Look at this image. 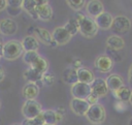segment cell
<instances>
[{"mask_svg": "<svg viewBox=\"0 0 132 125\" xmlns=\"http://www.w3.org/2000/svg\"><path fill=\"white\" fill-rule=\"evenodd\" d=\"M75 20L78 22V31L88 38L94 37L97 32H98V27L95 23V21L90 18V17H86L81 13H76L75 14Z\"/></svg>", "mask_w": 132, "mask_h": 125, "instance_id": "obj_1", "label": "cell"}, {"mask_svg": "<svg viewBox=\"0 0 132 125\" xmlns=\"http://www.w3.org/2000/svg\"><path fill=\"white\" fill-rule=\"evenodd\" d=\"M24 53L22 43L18 40H9L3 43V53L2 57L6 60L12 61L19 58Z\"/></svg>", "mask_w": 132, "mask_h": 125, "instance_id": "obj_2", "label": "cell"}, {"mask_svg": "<svg viewBox=\"0 0 132 125\" xmlns=\"http://www.w3.org/2000/svg\"><path fill=\"white\" fill-rule=\"evenodd\" d=\"M87 117V119L93 123V124H100L102 122H104L105 120V108L99 104V103H96V104H93V105H90L88 112L86 113L85 115Z\"/></svg>", "mask_w": 132, "mask_h": 125, "instance_id": "obj_3", "label": "cell"}, {"mask_svg": "<svg viewBox=\"0 0 132 125\" xmlns=\"http://www.w3.org/2000/svg\"><path fill=\"white\" fill-rule=\"evenodd\" d=\"M22 114L26 119H34L42 114L41 104L34 100H27L22 107Z\"/></svg>", "mask_w": 132, "mask_h": 125, "instance_id": "obj_4", "label": "cell"}, {"mask_svg": "<svg viewBox=\"0 0 132 125\" xmlns=\"http://www.w3.org/2000/svg\"><path fill=\"white\" fill-rule=\"evenodd\" d=\"M91 93H92L91 86L88 85V84L77 82V83H75L74 85L71 86V95L73 96V98L85 99L86 100Z\"/></svg>", "mask_w": 132, "mask_h": 125, "instance_id": "obj_5", "label": "cell"}, {"mask_svg": "<svg viewBox=\"0 0 132 125\" xmlns=\"http://www.w3.org/2000/svg\"><path fill=\"white\" fill-rule=\"evenodd\" d=\"M131 27L130 20L125 15H118L113 18V22L111 25V29L118 33H126L129 31Z\"/></svg>", "mask_w": 132, "mask_h": 125, "instance_id": "obj_6", "label": "cell"}, {"mask_svg": "<svg viewBox=\"0 0 132 125\" xmlns=\"http://www.w3.org/2000/svg\"><path fill=\"white\" fill-rule=\"evenodd\" d=\"M52 37H53V40L57 44L63 45L70 40L71 35L67 32V30L64 27H57L54 29V31L52 33Z\"/></svg>", "mask_w": 132, "mask_h": 125, "instance_id": "obj_7", "label": "cell"}, {"mask_svg": "<svg viewBox=\"0 0 132 125\" xmlns=\"http://www.w3.org/2000/svg\"><path fill=\"white\" fill-rule=\"evenodd\" d=\"M90 86H91L92 93H94L98 97H103V96L107 95V93L109 91L108 88H107V85L105 83V80L100 79V77L95 79Z\"/></svg>", "mask_w": 132, "mask_h": 125, "instance_id": "obj_8", "label": "cell"}, {"mask_svg": "<svg viewBox=\"0 0 132 125\" xmlns=\"http://www.w3.org/2000/svg\"><path fill=\"white\" fill-rule=\"evenodd\" d=\"M94 65L100 72H109L113 66V61L107 55H101L96 58Z\"/></svg>", "mask_w": 132, "mask_h": 125, "instance_id": "obj_9", "label": "cell"}, {"mask_svg": "<svg viewBox=\"0 0 132 125\" xmlns=\"http://www.w3.org/2000/svg\"><path fill=\"white\" fill-rule=\"evenodd\" d=\"M70 107L74 114H76L78 116H85L90 107V104L85 99L72 98L70 101Z\"/></svg>", "mask_w": 132, "mask_h": 125, "instance_id": "obj_10", "label": "cell"}, {"mask_svg": "<svg viewBox=\"0 0 132 125\" xmlns=\"http://www.w3.org/2000/svg\"><path fill=\"white\" fill-rule=\"evenodd\" d=\"M98 29H102V30H108L111 28L112 22H113V18L109 12H102L101 14H99L97 18L94 19Z\"/></svg>", "mask_w": 132, "mask_h": 125, "instance_id": "obj_11", "label": "cell"}, {"mask_svg": "<svg viewBox=\"0 0 132 125\" xmlns=\"http://www.w3.org/2000/svg\"><path fill=\"white\" fill-rule=\"evenodd\" d=\"M18 30L16 23L9 18L0 20V33L4 35H13Z\"/></svg>", "mask_w": 132, "mask_h": 125, "instance_id": "obj_12", "label": "cell"}, {"mask_svg": "<svg viewBox=\"0 0 132 125\" xmlns=\"http://www.w3.org/2000/svg\"><path fill=\"white\" fill-rule=\"evenodd\" d=\"M86 9H87V12L90 17L92 18H97L99 14H101L102 12H104V6L102 4L101 1H98V0H92V1H89L87 3V6H86Z\"/></svg>", "mask_w": 132, "mask_h": 125, "instance_id": "obj_13", "label": "cell"}, {"mask_svg": "<svg viewBox=\"0 0 132 125\" xmlns=\"http://www.w3.org/2000/svg\"><path fill=\"white\" fill-rule=\"evenodd\" d=\"M35 12L37 14V19H40L41 21H50L53 17V9L48 3L45 4H37L35 7Z\"/></svg>", "mask_w": 132, "mask_h": 125, "instance_id": "obj_14", "label": "cell"}, {"mask_svg": "<svg viewBox=\"0 0 132 125\" xmlns=\"http://www.w3.org/2000/svg\"><path fill=\"white\" fill-rule=\"evenodd\" d=\"M105 83L107 85L108 90L114 92L117 90H119L120 88H122L124 86V80L122 79L121 75L119 74H109L106 79H105Z\"/></svg>", "mask_w": 132, "mask_h": 125, "instance_id": "obj_15", "label": "cell"}, {"mask_svg": "<svg viewBox=\"0 0 132 125\" xmlns=\"http://www.w3.org/2000/svg\"><path fill=\"white\" fill-rule=\"evenodd\" d=\"M21 43H22V46H23L25 52H32V51H36L37 52L38 46H39L37 38L35 36H33V35H28V36L24 37L22 39Z\"/></svg>", "mask_w": 132, "mask_h": 125, "instance_id": "obj_16", "label": "cell"}, {"mask_svg": "<svg viewBox=\"0 0 132 125\" xmlns=\"http://www.w3.org/2000/svg\"><path fill=\"white\" fill-rule=\"evenodd\" d=\"M76 73H77V80H78L79 83L91 85L92 82L95 80V76H94L93 72L88 68L80 67V68L76 69Z\"/></svg>", "mask_w": 132, "mask_h": 125, "instance_id": "obj_17", "label": "cell"}, {"mask_svg": "<svg viewBox=\"0 0 132 125\" xmlns=\"http://www.w3.org/2000/svg\"><path fill=\"white\" fill-rule=\"evenodd\" d=\"M39 93V88L37 84L34 83H28L23 88V96L27 100H34Z\"/></svg>", "mask_w": 132, "mask_h": 125, "instance_id": "obj_18", "label": "cell"}, {"mask_svg": "<svg viewBox=\"0 0 132 125\" xmlns=\"http://www.w3.org/2000/svg\"><path fill=\"white\" fill-rule=\"evenodd\" d=\"M34 35L35 37H37V40L39 39L41 42L45 43V44H51V42L53 41V37H52V33H50V31H47L44 28H40L37 27L34 30Z\"/></svg>", "mask_w": 132, "mask_h": 125, "instance_id": "obj_19", "label": "cell"}, {"mask_svg": "<svg viewBox=\"0 0 132 125\" xmlns=\"http://www.w3.org/2000/svg\"><path fill=\"white\" fill-rule=\"evenodd\" d=\"M106 44H107V48L119 51V50H122L124 48L125 41L122 37H120L118 35H110L106 39Z\"/></svg>", "mask_w": 132, "mask_h": 125, "instance_id": "obj_20", "label": "cell"}, {"mask_svg": "<svg viewBox=\"0 0 132 125\" xmlns=\"http://www.w3.org/2000/svg\"><path fill=\"white\" fill-rule=\"evenodd\" d=\"M42 75H43V73L37 71L36 69H34L32 67H29L24 72V79L27 80L29 83H34V84H36L37 82L41 81Z\"/></svg>", "mask_w": 132, "mask_h": 125, "instance_id": "obj_21", "label": "cell"}, {"mask_svg": "<svg viewBox=\"0 0 132 125\" xmlns=\"http://www.w3.org/2000/svg\"><path fill=\"white\" fill-rule=\"evenodd\" d=\"M63 80H64V82L70 84L71 86L74 85L75 83H77L78 80H77L76 69H74V68H67V69H65L64 72H63Z\"/></svg>", "mask_w": 132, "mask_h": 125, "instance_id": "obj_22", "label": "cell"}, {"mask_svg": "<svg viewBox=\"0 0 132 125\" xmlns=\"http://www.w3.org/2000/svg\"><path fill=\"white\" fill-rule=\"evenodd\" d=\"M131 93H132V91H131L129 88L123 86V87L120 88L119 90L114 91V92H113V95H114V97L118 98L120 101H122V102H126V101H128V100L130 99Z\"/></svg>", "mask_w": 132, "mask_h": 125, "instance_id": "obj_23", "label": "cell"}, {"mask_svg": "<svg viewBox=\"0 0 132 125\" xmlns=\"http://www.w3.org/2000/svg\"><path fill=\"white\" fill-rule=\"evenodd\" d=\"M37 5V1L36 0H24L23 4H22V8L28 12L31 17H33L34 19H37V14L35 12V7Z\"/></svg>", "mask_w": 132, "mask_h": 125, "instance_id": "obj_24", "label": "cell"}, {"mask_svg": "<svg viewBox=\"0 0 132 125\" xmlns=\"http://www.w3.org/2000/svg\"><path fill=\"white\" fill-rule=\"evenodd\" d=\"M42 118L44 121V124H50V125H56L57 121V113L56 111L53 110H47L45 112H43L42 114Z\"/></svg>", "mask_w": 132, "mask_h": 125, "instance_id": "obj_25", "label": "cell"}, {"mask_svg": "<svg viewBox=\"0 0 132 125\" xmlns=\"http://www.w3.org/2000/svg\"><path fill=\"white\" fill-rule=\"evenodd\" d=\"M30 67L36 69L37 71H39V72H41V73H45L46 70H47V61H46L44 58H42V57L39 56V57L36 59V61H35Z\"/></svg>", "mask_w": 132, "mask_h": 125, "instance_id": "obj_26", "label": "cell"}, {"mask_svg": "<svg viewBox=\"0 0 132 125\" xmlns=\"http://www.w3.org/2000/svg\"><path fill=\"white\" fill-rule=\"evenodd\" d=\"M67 32L72 36V35H75L77 32H78V22L75 20V18H70L69 21L65 24V26H63Z\"/></svg>", "mask_w": 132, "mask_h": 125, "instance_id": "obj_27", "label": "cell"}, {"mask_svg": "<svg viewBox=\"0 0 132 125\" xmlns=\"http://www.w3.org/2000/svg\"><path fill=\"white\" fill-rule=\"evenodd\" d=\"M39 57V55H38V53L36 52V51H32V52H25V54H24V57H23V60H24V62L26 63V64H28V65H32L35 61H36V59Z\"/></svg>", "mask_w": 132, "mask_h": 125, "instance_id": "obj_28", "label": "cell"}, {"mask_svg": "<svg viewBox=\"0 0 132 125\" xmlns=\"http://www.w3.org/2000/svg\"><path fill=\"white\" fill-rule=\"evenodd\" d=\"M22 125H44V121L42 115L34 118V119H26L22 122Z\"/></svg>", "mask_w": 132, "mask_h": 125, "instance_id": "obj_29", "label": "cell"}, {"mask_svg": "<svg viewBox=\"0 0 132 125\" xmlns=\"http://www.w3.org/2000/svg\"><path fill=\"white\" fill-rule=\"evenodd\" d=\"M67 3H68V5L72 8V9H74V10H79V9H81L84 6H85V1L84 0H68L67 1Z\"/></svg>", "mask_w": 132, "mask_h": 125, "instance_id": "obj_30", "label": "cell"}, {"mask_svg": "<svg viewBox=\"0 0 132 125\" xmlns=\"http://www.w3.org/2000/svg\"><path fill=\"white\" fill-rule=\"evenodd\" d=\"M106 54H108L107 56L114 62V61H120V60H122V56L120 55V54H118V51H116V50H112V49H110V48H107L106 49Z\"/></svg>", "mask_w": 132, "mask_h": 125, "instance_id": "obj_31", "label": "cell"}, {"mask_svg": "<svg viewBox=\"0 0 132 125\" xmlns=\"http://www.w3.org/2000/svg\"><path fill=\"white\" fill-rule=\"evenodd\" d=\"M41 82H42L44 85H46V86H51V85H53L54 82H55V76H54L52 73L45 72V73H43V75H42Z\"/></svg>", "mask_w": 132, "mask_h": 125, "instance_id": "obj_32", "label": "cell"}, {"mask_svg": "<svg viewBox=\"0 0 132 125\" xmlns=\"http://www.w3.org/2000/svg\"><path fill=\"white\" fill-rule=\"evenodd\" d=\"M23 1L22 0H8L7 1V6L11 8H22Z\"/></svg>", "mask_w": 132, "mask_h": 125, "instance_id": "obj_33", "label": "cell"}, {"mask_svg": "<svg viewBox=\"0 0 132 125\" xmlns=\"http://www.w3.org/2000/svg\"><path fill=\"white\" fill-rule=\"evenodd\" d=\"M98 99H99V97H98L97 95H95L94 93H91V94L89 95V97H88L86 100L88 101V103H89L90 105H93V104H96V103L98 102Z\"/></svg>", "mask_w": 132, "mask_h": 125, "instance_id": "obj_34", "label": "cell"}, {"mask_svg": "<svg viewBox=\"0 0 132 125\" xmlns=\"http://www.w3.org/2000/svg\"><path fill=\"white\" fill-rule=\"evenodd\" d=\"M21 10H22V8H11V7L7 6V11L10 15H18L21 12Z\"/></svg>", "mask_w": 132, "mask_h": 125, "instance_id": "obj_35", "label": "cell"}, {"mask_svg": "<svg viewBox=\"0 0 132 125\" xmlns=\"http://www.w3.org/2000/svg\"><path fill=\"white\" fill-rule=\"evenodd\" d=\"M7 7V1L5 0H0V11L5 9Z\"/></svg>", "mask_w": 132, "mask_h": 125, "instance_id": "obj_36", "label": "cell"}, {"mask_svg": "<svg viewBox=\"0 0 132 125\" xmlns=\"http://www.w3.org/2000/svg\"><path fill=\"white\" fill-rule=\"evenodd\" d=\"M128 79H129V83L132 86V65L129 68V72H128Z\"/></svg>", "mask_w": 132, "mask_h": 125, "instance_id": "obj_37", "label": "cell"}, {"mask_svg": "<svg viewBox=\"0 0 132 125\" xmlns=\"http://www.w3.org/2000/svg\"><path fill=\"white\" fill-rule=\"evenodd\" d=\"M4 76H5V72H4L3 68H2V67H0V82H2V81H3Z\"/></svg>", "mask_w": 132, "mask_h": 125, "instance_id": "obj_38", "label": "cell"}, {"mask_svg": "<svg viewBox=\"0 0 132 125\" xmlns=\"http://www.w3.org/2000/svg\"><path fill=\"white\" fill-rule=\"evenodd\" d=\"M50 45H51V46H56V45H58V44H57V43H56V42L53 40V41L51 42V44H50Z\"/></svg>", "mask_w": 132, "mask_h": 125, "instance_id": "obj_39", "label": "cell"}, {"mask_svg": "<svg viewBox=\"0 0 132 125\" xmlns=\"http://www.w3.org/2000/svg\"><path fill=\"white\" fill-rule=\"evenodd\" d=\"M128 125H132V118L129 120V122H128Z\"/></svg>", "mask_w": 132, "mask_h": 125, "instance_id": "obj_40", "label": "cell"}, {"mask_svg": "<svg viewBox=\"0 0 132 125\" xmlns=\"http://www.w3.org/2000/svg\"><path fill=\"white\" fill-rule=\"evenodd\" d=\"M129 101H130V103L132 104V93H131V96H130V99H129Z\"/></svg>", "mask_w": 132, "mask_h": 125, "instance_id": "obj_41", "label": "cell"}, {"mask_svg": "<svg viewBox=\"0 0 132 125\" xmlns=\"http://www.w3.org/2000/svg\"><path fill=\"white\" fill-rule=\"evenodd\" d=\"M2 43V39H1V35H0V44Z\"/></svg>", "mask_w": 132, "mask_h": 125, "instance_id": "obj_42", "label": "cell"}, {"mask_svg": "<svg viewBox=\"0 0 132 125\" xmlns=\"http://www.w3.org/2000/svg\"><path fill=\"white\" fill-rule=\"evenodd\" d=\"M44 125H50V124H44Z\"/></svg>", "mask_w": 132, "mask_h": 125, "instance_id": "obj_43", "label": "cell"}, {"mask_svg": "<svg viewBox=\"0 0 132 125\" xmlns=\"http://www.w3.org/2000/svg\"><path fill=\"white\" fill-rule=\"evenodd\" d=\"M0 106H1V102H0Z\"/></svg>", "mask_w": 132, "mask_h": 125, "instance_id": "obj_44", "label": "cell"}, {"mask_svg": "<svg viewBox=\"0 0 132 125\" xmlns=\"http://www.w3.org/2000/svg\"><path fill=\"white\" fill-rule=\"evenodd\" d=\"M13 125H18V124H13Z\"/></svg>", "mask_w": 132, "mask_h": 125, "instance_id": "obj_45", "label": "cell"}, {"mask_svg": "<svg viewBox=\"0 0 132 125\" xmlns=\"http://www.w3.org/2000/svg\"><path fill=\"white\" fill-rule=\"evenodd\" d=\"M0 58H1V57H0Z\"/></svg>", "mask_w": 132, "mask_h": 125, "instance_id": "obj_46", "label": "cell"}]
</instances>
